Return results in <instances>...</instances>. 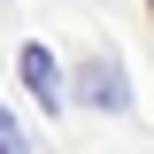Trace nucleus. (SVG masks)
<instances>
[{"instance_id": "nucleus-3", "label": "nucleus", "mask_w": 154, "mask_h": 154, "mask_svg": "<svg viewBox=\"0 0 154 154\" xmlns=\"http://www.w3.org/2000/svg\"><path fill=\"white\" fill-rule=\"evenodd\" d=\"M0 154H23V131H16V116L0 108Z\"/></svg>"}, {"instance_id": "nucleus-2", "label": "nucleus", "mask_w": 154, "mask_h": 154, "mask_svg": "<svg viewBox=\"0 0 154 154\" xmlns=\"http://www.w3.org/2000/svg\"><path fill=\"white\" fill-rule=\"evenodd\" d=\"M23 85L62 116V77H54V54H46V46H23Z\"/></svg>"}, {"instance_id": "nucleus-1", "label": "nucleus", "mask_w": 154, "mask_h": 154, "mask_svg": "<svg viewBox=\"0 0 154 154\" xmlns=\"http://www.w3.org/2000/svg\"><path fill=\"white\" fill-rule=\"evenodd\" d=\"M77 93H85V108H123V100H131V85H123V69H116L108 54H93L85 69H77Z\"/></svg>"}]
</instances>
